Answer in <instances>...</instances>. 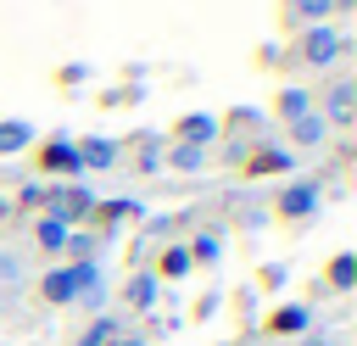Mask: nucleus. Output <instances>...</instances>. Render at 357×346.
I'll list each match as a JSON object with an SVG mask.
<instances>
[{
  "instance_id": "f257e3e1",
  "label": "nucleus",
  "mask_w": 357,
  "mask_h": 346,
  "mask_svg": "<svg viewBox=\"0 0 357 346\" xmlns=\"http://www.w3.org/2000/svg\"><path fill=\"white\" fill-rule=\"evenodd\" d=\"M95 184L89 179H61V184H45V195H39V212L45 218H56V223H67V229H78V223H89L95 218Z\"/></svg>"
},
{
  "instance_id": "f03ea898",
  "label": "nucleus",
  "mask_w": 357,
  "mask_h": 346,
  "mask_svg": "<svg viewBox=\"0 0 357 346\" xmlns=\"http://www.w3.org/2000/svg\"><path fill=\"white\" fill-rule=\"evenodd\" d=\"M346 50H351V39H346V28H340V22H318V28H301V39H296V56H301L312 73L335 67Z\"/></svg>"
},
{
  "instance_id": "7ed1b4c3",
  "label": "nucleus",
  "mask_w": 357,
  "mask_h": 346,
  "mask_svg": "<svg viewBox=\"0 0 357 346\" xmlns=\"http://www.w3.org/2000/svg\"><path fill=\"white\" fill-rule=\"evenodd\" d=\"M33 167L50 173V184H61V179H84V167H78V140L50 134L45 145H33Z\"/></svg>"
},
{
  "instance_id": "20e7f679",
  "label": "nucleus",
  "mask_w": 357,
  "mask_h": 346,
  "mask_svg": "<svg viewBox=\"0 0 357 346\" xmlns=\"http://www.w3.org/2000/svg\"><path fill=\"white\" fill-rule=\"evenodd\" d=\"M318 206H324V184H318V179H284L279 195H273V212H279L284 223H301V218H312Z\"/></svg>"
},
{
  "instance_id": "39448f33",
  "label": "nucleus",
  "mask_w": 357,
  "mask_h": 346,
  "mask_svg": "<svg viewBox=\"0 0 357 346\" xmlns=\"http://www.w3.org/2000/svg\"><path fill=\"white\" fill-rule=\"evenodd\" d=\"M318 106V117L329 123V134L335 128H351V117H357V78H335L329 89H324V100H312Z\"/></svg>"
},
{
  "instance_id": "423d86ee",
  "label": "nucleus",
  "mask_w": 357,
  "mask_h": 346,
  "mask_svg": "<svg viewBox=\"0 0 357 346\" xmlns=\"http://www.w3.org/2000/svg\"><path fill=\"white\" fill-rule=\"evenodd\" d=\"M223 134V123L212 112H184L173 123V145H195V151H212V140Z\"/></svg>"
},
{
  "instance_id": "0eeeda50",
  "label": "nucleus",
  "mask_w": 357,
  "mask_h": 346,
  "mask_svg": "<svg viewBox=\"0 0 357 346\" xmlns=\"http://www.w3.org/2000/svg\"><path fill=\"white\" fill-rule=\"evenodd\" d=\"M117 156H123V145H117V140H106V134L78 140V167H84V173H112V167H117Z\"/></svg>"
},
{
  "instance_id": "6e6552de",
  "label": "nucleus",
  "mask_w": 357,
  "mask_h": 346,
  "mask_svg": "<svg viewBox=\"0 0 357 346\" xmlns=\"http://www.w3.org/2000/svg\"><path fill=\"white\" fill-rule=\"evenodd\" d=\"M39 296H45L50 307H73V301H78V273H73V262H61V268H45V279H39Z\"/></svg>"
},
{
  "instance_id": "1a4fd4ad",
  "label": "nucleus",
  "mask_w": 357,
  "mask_h": 346,
  "mask_svg": "<svg viewBox=\"0 0 357 346\" xmlns=\"http://www.w3.org/2000/svg\"><path fill=\"white\" fill-rule=\"evenodd\" d=\"M245 173H251V179H268V173H296V151H284V145H257V151L245 156Z\"/></svg>"
},
{
  "instance_id": "9d476101",
  "label": "nucleus",
  "mask_w": 357,
  "mask_h": 346,
  "mask_svg": "<svg viewBox=\"0 0 357 346\" xmlns=\"http://www.w3.org/2000/svg\"><path fill=\"white\" fill-rule=\"evenodd\" d=\"M156 296H162V279H156L151 268H134V273L123 279V301H128L134 313H151V307H156Z\"/></svg>"
},
{
  "instance_id": "9b49d317",
  "label": "nucleus",
  "mask_w": 357,
  "mask_h": 346,
  "mask_svg": "<svg viewBox=\"0 0 357 346\" xmlns=\"http://www.w3.org/2000/svg\"><path fill=\"white\" fill-rule=\"evenodd\" d=\"M284 134H290V145H296V151H318V145L329 140V123H324V117H318V106H312V112H301L296 123H284Z\"/></svg>"
},
{
  "instance_id": "f8f14e48",
  "label": "nucleus",
  "mask_w": 357,
  "mask_h": 346,
  "mask_svg": "<svg viewBox=\"0 0 357 346\" xmlns=\"http://www.w3.org/2000/svg\"><path fill=\"white\" fill-rule=\"evenodd\" d=\"M312 329V307H301V301H284V307H273L268 313V335H307Z\"/></svg>"
},
{
  "instance_id": "ddd939ff",
  "label": "nucleus",
  "mask_w": 357,
  "mask_h": 346,
  "mask_svg": "<svg viewBox=\"0 0 357 346\" xmlns=\"http://www.w3.org/2000/svg\"><path fill=\"white\" fill-rule=\"evenodd\" d=\"M39 145V128L28 117H0V156H22Z\"/></svg>"
},
{
  "instance_id": "4468645a",
  "label": "nucleus",
  "mask_w": 357,
  "mask_h": 346,
  "mask_svg": "<svg viewBox=\"0 0 357 346\" xmlns=\"http://www.w3.org/2000/svg\"><path fill=\"white\" fill-rule=\"evenodd\" d=\"M162 173H206V151H195V145H162Z\"/></svg>"
},
{
  "instance_id": "2eb2a0df",
  "label": "nucleus",
  "mask_w": 357,
  "mask_h": 346,
  "mask_svg": "<svg viewBox=\"0 0 357 346\" xmlns=\"http://www.w3.org/2000/svg\"><path fill=\"white\" fill-rule=\"evenodd\" d=\"M195 262H190V251H184V240H167L162 251H156V262H151V273L156 279H184Z\"/></svg>"
},
{
  "instance_id": "dca6fc26",
  "label": "nucleus",
  "mask_w": 357,
  "mask_h": 346,
  "mask_svg": "<svg viewBox=\"0 0 357 346\" xmlns=\"http://www.w3.org/2000/svg\"><path fill=\"white\" fill-rule=\"evenodd\" d=\"M324 285H329L335 296L357 290V251H335V257H329V268H324Z\"/></svg>"
},
{
  "instance_id": "f3484780",
  "label": "nucleus",
  "mask_w": 357,
  "mask_h": 346,
  "mask_svg": "<svg viewBox=\"0 0 357 346\" xmlns=\"http://www.w3.org/2000/svg\"><path fill=\"white\" fill-rule=\"evenodd\" d=\"M273 112H279V123H296L301 112H312V84H284L279 100H273Z\"/></svg>"
},
{
  "instance_id": "a211bd4d",
  "label": "nucleus",
  "mask_w": 357,
  "mask_h": 346,
  "mask_svg": "<svg viewBox=\"0 0 357 346\" xmlns=\"http://www.w3.org/2000/svg\"><path fill=\"white\" fill-rule=\"evenodd\" d=\"M284 17H290L296 28H318V22L335 17V6H329V0H284Z\"/></svg>"
},
{
  "instance_id": "6ab92c4d",
  "label": "nucleus",
  "mask_w": 357,
  "mask_h": 346,
  "mask_svg": "<svg viewBox=\"0 0 357 346\" xmlns=\"http://www.w3.org/2000/svg\"><path fill=\"white\" fill-rule=\"evenodd\" d=\"M184 251H190L195 268H212V262L223 257V234H218V229H201L195 240H184Z\"/></svg>"
},
{
  "instance_id": "aec40b11",
  "label": "nucleus",
  "mask_w": 357,
  "mask_h": 346,
  "mask_svg": "<svg viewBox=\"0 0 357 346\" xmlns=\"http://www.w3.org/2000/svg\"><path fill=\"white\" fill-rule=\"evenodd\" d=\"M123 218H145V206L134 195H112V201H95V223H123Z\"/></svg>"
},
{
  "instance_id": "412c9836",
  "label": "nucleus",
  "mask_w": 357,
  "mask_h": 346,
  "mask_svg": "<svg viewBox=\"0 0 357 346\" xmlns=\"http://www.w3.org/2000/svg\"><path fill=\"white\" fill-rule=\"evenodd\" d=\"M67 234H73V229H67V223H56V218H39V223H33V246H39L45 257L67 251Z\"/></svg>"
},
{
  "instance_id": "4be33fe9",
  "label": "nucleus",
  "mask_w": 357,
  "mask_h": 346,
  "mask_svg": "<svg viewBox=\"0 0 357 346\" xmlns=\"http://www.w3.org/2000/svg\"><path fill=\"white\" fill-rule=\"evenodd\" d=\"M162 145H167V140H156V134L139 140V167H145V173H162Z\"/></svg>"
},
{
  "instance_id": "5701e85b",
  "label": "nucleus",
  "mask_w": 357,
  "mask_h": 346,
  "mask_svg": "<svg viewBox=\"0 0 357 346\" xmlns=\"http://www.w3.org/2000/svg\"><path fill=\"white\" fill-rule=\"evenodd\" d=\"M112 335H117V324H112V318H95V324H89V329H84L73 346H106Z\"/></svg>"
},
{
  "instance_id": "b1692460",
  "label": "nucleus",
  "mask_w": 357,
  "mask_h": 346,
  "mask_svg": "<svg viewBox=\"0 0 357 346\" xmlns=\"http://www.w3.org/2000/svg\"><path fill=\"white\" fill-rule=\"evenodd\" d=\"M67 257H73V262H89V257H95V240H89L84 229H73V234H67Z\"/></svg>"
},
{
  "instance_id": "393cba45",
  "label": "nucleus",
  "mask_w": 357,
  "mask_h": 346,
  "mask_svg": "<svg viewBox=\"0 0 357 346\" xmlns=\"http://www.w3.org/2000/svg\"><path fill=\"white\" fill-rule=\"evenodd\" d=\"M39 195H45V179H28V184L17 190V201H11V206H28V212H39Z\"/></svg>"
},
{
  "instance_id": "a878e982",
  "label": "nucleus",
  "mask_w": 357,
  "mask_h": 346,
  "mask_svg": "<svg viewBox=\"0 0 357 346\" xmlns=\"http://www.w3.org/2000/svg\"><path fill=\"white\" fill-rule=\"evenodd\" d=\"M145 229H151V234H156V240H167V234H173V229H178V212H156V218H151V223H145Z\"/></svg>"
},
{
  "instance_id": "bb28decb",
  "label": "nucleus",
  "mask_w": 357,
  "mask_h": 346,
  "mask_svg": "<svg viewBox=\"0 0 357 346\" xmlns=\"http://www.w3.org/2000/svg\"><path fill=\"white\" fill-rule=\"evenodd\" d=\"M17 279H22V257L0 251V285H17Z\"/></svg>"
},
{
  "instance_id": "cd10ccee",
  "label": "nucleus",
  "mask_w": 357,
  "mask_h": 346,
  "mask_svg": "<svg viewBox=\"0 0 357 346\" xmlns=\"http://www.w3.org/2000/svg\"><path fill=\"white\" fill-rule=\"evenodd\" d=\"M56 78L73 89V84H84V78H89V67H84V61H61V73H56Z\"/></svg>"
},
{
  "instance_id": "c85d7f7f",
  "label": "nucleus",
  "mask_w": 357,
  "mask_h": 346,
  "mask_svg": "<svg viewBox=\"0 0 357 346\" xmlns=\"http://www.w3.org/2000/svg\"><path fill=\"white\" fill-rule=\"evenodd\" d=\"M279 285H284V268H279V262H273V268H262V290H279Z\"/></svg>"
},
{
  "instance_id": "c756f323",
  "label": "nucleus",
  "mask_w": 357,
  "mask_h": 346,
  "mask_svg": "<svg viewBox=\"0 0 357 346\" xmlns=\"http://www.w3.org/2000/svg\"><path fill=\"white\" fill-rule=\"evenodd\" d=\"M229 123H262V112H251V106H234V112H229Z\"/></svg>"
},
{
  "instance_id": "7c9ffc66",
  "label": "nucleus",
  "mask_w": 357,
  "mask_h": 346,
  "mask_svg": "<svg viewBox=\"0 0 357 346\" xmlns=\"http://www.w3.org/2000/svg\"><path fill=\"white\" fill-rule=\"evenodd\" d=\"M301 346H340V340H329V335H312V329H307V335H301Z\"/></svg>"
},
{
  "instance_id": "2f4dec72",
  "label": "nucleus",
  "mask_w": 357,
  "mask_h": 346,
  "mask_svg": "<svg viewBox=\"0 0 357 346\" xmlns=\"http://www.w3.org/2000/svg\"><path fill=\"white\" fill-rule=\"evenodd\" d=\"M329 6H335V17H351L357 11V0H329Z\"/></svg>"
},
{
  "instance_id": "473e14b6",
  "label": "nucleus",
  "mask_w": 357,
  "mask_h": 346,
  "mask_svg": "<svg viewBox=\"0 0 357 346\" xmlns=\"http://www.w3.org/2000/svg\"><path fill=\"white\" fill-rule=\"evenodd\" d=\"M106 346H145V340H139V335H112Z\"/></svg>"
},
{
  "instance_id": "72a5a7b5",
  "label": "nucleus",
  "mask_w": 357,
  "mask_h": 346,
  "mask_svg": "<svg viewBox=\"0 0 357 346\" xmlns=\"http://www.w3.org/2000/svg\"><path fill=\"white\" fill-rule=\"evenodd\" d=\"M6 212H11V195H0V218H6Z\"/></svg>"
}]
</instances>
